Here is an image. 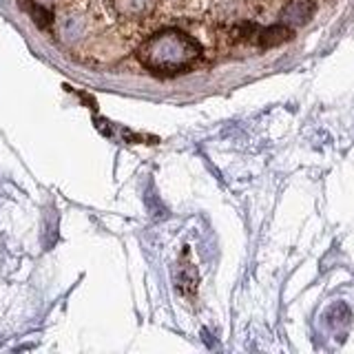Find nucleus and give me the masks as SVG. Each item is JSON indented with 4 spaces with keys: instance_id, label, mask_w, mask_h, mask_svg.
<instances>
[{
    "instance_id": "nucleus-1",
    "label": "nucleus",
    "mask_w": 354,
    "mask_h": 354,
    "mask_svg": "<svg viewBox=\"0 0 354 354\" xmlns=\"http://www.w3.org/2000/svg\"><path fill=\"white\" fill-rule=\"evenodd\" d=\"M202 44L182 29L155 31L138 47V60L155 73H182L202 60Z\"/></svg>"
},
{
    "instance_id": "nucleus-2",
    "label": "nucleus",
    "mask_w": 354,
    "mask_h": 354,
    "mask_svg": "<svg viewBox=\"0 0 354 354\" xmlns=\"http://www.w3.org/2000/svg\"><path fill=\"white\" fill-rule=\"evenodd\" d=\"M162 0H113V11L124 22H144L158 11Z\"/></svg>"
},
{
    "instance_id": "nucleus-3",
    "label": "nucleus",
    "mask_w": 354,
    "mask_h": 354,
    "mask_svg": "<svg viewBox=\"0 0 354 354\" xmlns=\"http://www.w3.org/2000/svg\"><path fill=\"white\" fill-rule=\"evenodd\" d=\"M315 0H288L279 11V22L286 27H299L315 16Z\"/></svg>"
},
{
    "instance_id": "nucleus-4",
    "label": "nucleus",
    "mask_w": 354,
    "mask_h": 354,
    "mask_svg": "<svg viewBox=\"0 0 354 354\" xmlns=\"http://www.w3.org/2000/svg\"><path fill=\"white\" fill-rule=\"evenodd\" d=\"M292 36H295V31L290 27H286V25H281V22H277V25H272V27H266V29L257 31L252 40L257 42L259 47L268 49V47H277V44L288 42Z\"/></svg>"
},
{
    "instance_id": "nucleus-5",
    "label": "nucleus",
    "mask_w": 354,
    "mask_h": 354,
    "mask_svg": "<svg viewBox=\"0 0 354 354\" xmlns=\"http://www.w3.org/2000/svg\"><path fill=\"white\" fill-rule=\"evenodd\" d=\"M250 3H254V5H268V3H272V0H250Z\"/></svg>"
}]
</instances>
